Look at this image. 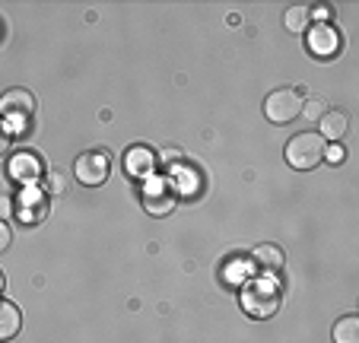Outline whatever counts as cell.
<instances>
[{"label": "cell", "instance_id": "1", "mask_svg": "<svg viewBox=\"0 0 359 343\" xmlns=\"http://www.w3.org/2000/svg\"><path fill=\"white\" fill-rule=\"evenodd\" d=\"M325 149H327L325 137L315 134V130H302V134H296L286 143V162H290L292 168H299V172H309V168L321 166Z\"/></svg>", "mask_w": 359, "mask_h": 343}, {"label": "cell", "instance_id": "2", "mask_svg": "<svg viewBox=\"0 0 359 343\" xmlns=\"http://www.w3.org/2000/svg\"><path fill=\"white\" fill-rule=\"evenodd\" d=\"M280 302H283V296H280V290L273 286V283H267V280L245 283L242 305H245V311H248V315H255V318H273L280 311Z\"/></svg>", "mask_w": 359, "mask_h": 343}, {"label": "cell", "instance_id": "3", "mask_svg": "<svg viewBox=\"0 0 359 343\" xmlns=\"http://www.w3.org/2000/svg\"><path fill=\"white\" fill-rule=\"evenodd\" d=\"M299 112H302V95H299L296 89H273V93L264 99V114L273 124L296 121Z\"/></svg>", "mask_w": 359, "mask_h": 343}, {"label": "cell", "instance_id": "4", "mask_svg": "<svg viewBox=\"0 0 359 343\" xmlns=\"http://www.w3.org/2000/svg\"><path fill=\"white\" fill-rule=\"evenodd\" d=\"M175 203H178V194L172 191V184L165 178L149 175V182L143 184V210L149 216H169L175 210Z\"/></svg>", "mask_w": 359, "mask_h": 343}, {"label": "cell", "instance_id": "5", "mask_svg": "<svg viewBox=\"0 0 359 343\" xmlns=\"http://www.w3.org/2000/svg\"><path fill=\"white\" fill-rule=\"evenodd\" d=\"M109 172H111V162H109L105 153H83V156H76V162H74L76 182L86 184V188H99V184H105Z\"/></svg>", "mask_w": 359, "mask_h": 343}, {"label": "cell", "instance_id": "6", "mask_svg": "<svg viewBox=\"0 0 359 343\" xmlns=\"http://www.w3.org/2000/svg\"><path fill=\"white\" fill-rule=\"evenodd\" d=\"M35 114V95L29 89H7L0 95V121H26Z\"/></svg>", "mask_w": 359, "mask_h": 343}, {"label": "cell", "instance_id": "7", "mask_svg": "<svg viewBox=\"0 0 359 343\" xmlns=\"http://www.w3.org/2000/svg\"><path fill=\"white\" fill-rule=\"evenodd\" d=\"M10 178L13 182H22V184H32L35 178H41L45 166H41V156L32 153V149H20V153L10 156Z\"/></svg>", "mask_w": 359, "mask_h": 343}, {"label": "cell", "instance_id": "8", "mask_svg": "<svg viewBox=\"0 0 359 343\" xmlns=\"http://www.w3.org/2000/svg\"><path fill=\"white\" fill-rule=\"evenodd\" d=\"M124 168H128L130 178H147L153 175V168H156V156L149 147H130L124 153Z\"/></svg>", "mask_w": 359, "mask_h": 343}, {"label": "cell", "instance_id": "9", "mask_svg": "<svg viewBox=\"0 0 359 343\" xmlns=\"http://www.w3.org/2000/svg\"><path fill=\"white\" fill-rule=\"evenodd\" d=\"M45 194H41L39 188H26L20 194V201H16V216H20L22 222H39L41 216H45Z\"/></svg>", "mask_w": 359, "mask_h": 343}, {"label": "cell", "instance_id": "10", "mask_svg": "<svg viewBox=\"0 0 359 343\" xmlns=\"http://www.w3.org/2000/svg\"><path fill=\"white\" fill-rule=\"evenodd\" d=\"M309 48H312L318 58H327V54H334V51L340 48L337 29H331V26H315L312 35H309Z\"/></svg>", "mask_w": 359, "mask_h": 343}, {"label": "cell", "instance_id": "11", "mask_svg": "<svg viewBox=\"0 0 359 343\" xmlns=\"http://www.w3.org/2000/svg\"><path fill=\"white\" fill-rule=\"evenodd\" d=\"M346 130H350V118H346L340 108H334V112H325V118H321V137L325 140H344Z\"/></svg>", "mask_w": 359, "mask_h": 343}, {"label": "cell", "instance_id": "12", "mask_svg": "<svg viewBox=\"0 0 359 343\" xmlns=\"http://www.w3.org/2000/svg\"><path fill=\"white\" fill-rule=\"evenodd\" d=\"M22 328V315L20 309H16L13 302H7V299H0V340H10V337H16Z\"/></svg>", "mask_w": 359, "mask_h": 343}, {"label": "cell", "instance_id": "13", "mask_svg": "<svg viewBox=\"0 0 359 343\" xmlns=\"http://www.w3.org/2000/svg\"><path fill=\"white\" fill-rule=\"evenodd\" d=\"M255 261H258V267H264L267 274H277L280 267H283V248L280 245H273V242H264V245H258V251H255Z\"/></svg>", "mask_w": 359, "mask_h": 343}, {"label": "cell", "instance_id": "14", "mask_svg": "<svg viewBox=\"0 0 359 343\" xmlns=\"http://www.w3.org/2000/svg\"><path fill=\"white\" fill-rule=\"evenodd\" d=\"M334 343H359V318L356 315H344L334 324Z\"/></svg>", "mask_w": 359, "mask_h": 343}, {"label": "cell", "instance_id": "15", "mask_svg": "<svg viewBox=\"0 0 359 343\" xmlns=\"http://www.w3.org/2000/svg\"><path fill=\"white\" fill-rule=\"evenodd\" d=\"M309 20H312V13H309V7H302V4L290 7L286 16H283V22H286L290 32H305V29H309Z\"/></svg>", "mask_w": 359, "mask_h": 343}, {"label": "cell", "instance_id": "16", "mask_svg": "<svg viewBox=\"0 0 359 343\" xmlns=\"http://www.w3.org/2000/svg\"><path fill=\"white\" fill-rule=\"evenodd\" d=\"M325 112H327V105L321 99H309V102H302V112H299V118H309V121H321L325 118Z\"/></svg>", "mask_w": 359, "mask_h": 343}, {"label": "cell", "instance_id": "17", "mask_svg": "<svg viewBox=\"0 0 359 343\" xmlns=\"http://www.w3.org/2000/svg\"><path fill=\"white\" fill-rule=\"evenodd\" d=\"M344 156H346V149L340 147V143H334L331 149H325V159L331 162V166H334V162H344Z\"/></svg>", "mask_w": 359, "mask_h": 343}, {"label": "cell", "instance_id": "18", "mask_svg": "<svg viewBox=\"0 0 359 343\" xmlns=\"http://www.w3.org/2000/svg\"><path fill=\"white\" fill-rule=\"evenodd\" d=\"M10 143H13V140H10V128H7V121H0V156H4V153L10 149Z\"/></svg>", "mask_w": 359, "mask_h": 343}, {"label": "cell", "instance_id": "19", "mask_svg": "<svg viewBox=\"0 0 359 343\" xmlns=\"http://www.w3.org/2000/svg\"><path fill=\"white\" fill-rule=\"evenodd\" d=\"M16 210V201H10V197H0V222L7 220V216H13Z\"/></svg>", "mask_w": 359, "mask_h": 343}, {"label": "cell", "instance_id": "20", "mask_svg": "<svg viewBox=\"0 0 359 343\" xmlns=\"http://www.w3.org/2000/svg\"><path fill=\"white\" fill-rule=\"evenodd\" d=\"M10 238H13V236H10V226H7V222H0V251L10 245Z\"/></svg>", "mask_w": 359, "mask_h": 343}, {"label": "cell", "instance_id": "21", "mask_svg": "<svg viewBox=\"0 0 359 343\" xmlns=\"http://www.w3.org/2000/svg\"><path fill=\"white\" fill-rule=\"evenodd\" d=\"M4 286H7V276H4V270H0V292H4Z\"/></svg>", "mask_w": 359, "mask_h": 343}]
</instances>
